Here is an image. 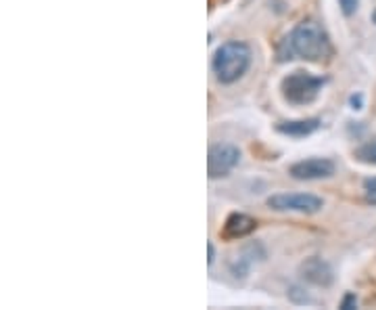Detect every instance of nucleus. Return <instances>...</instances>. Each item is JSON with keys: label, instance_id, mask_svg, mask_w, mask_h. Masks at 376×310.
I'll use <instances>...</instances> for the list:
<instances>
[{"label": "nucleus", "instance_id": "f257e3e1", "mask_svg": "<svg viewBox=\"0 0 376 310\" xmlns=\"http://www.w3.org/2000/svg\"><path fill=\"white\" fill-rule=\"evenodd\" d=\"M328 55H330L328 34L314 19H305L297 24L278 46V61H291L299 57V59L318 63L326 59Z\"/></svg>", "mask_w": 376, "mask_h": 310}, {"label": "nucleus", "instance_id": "f03ea898", "mask_svg": "<svg viewBox=\"0 0 376 310\" xmlns=\"http://www.w3.org/2000/svg\"><path fill=\"white\" fill-rule=\"evenodd\" d=\"M249 65H251V49L238 40L224 42L215 51L211 61L213 74L220 84H234L247 74Z\"/></svg>", "mask_w": 376, "mask_h": 310}, {"label": "nucleus", "instance_id": "7ed1b4c3", "mask_svg": "<svg viewBox=\"0 0 376 310\" xmlns=\"http://www.w3.org/2000/svg\"><path fill=\"white\" fill-rule=\"evenodd\" d=\"M324 78L312 76L310 71L297 69L283 80V96L293 105H310L320 94Z\"/></svg>", "mask_w": 376, "mask_h": 310}, {"label": "nucleus", "instance_id": "20e7f679", "mask_svg": "<svg viewBox=\"0 0 376 310\" xmlns=\"http://www.w3.org/2000/svg\"><path fill=\"white\" fill-rule=\"evenodd\" d=\"M268 205L276 212L318 214L324 208V201L312 193H276L268 199Z\"/></svg>", "mask_w": 376, "mask_h": 310}, {"label": "nucleus", "instance_id": "39448f33", "mask_svg": "<svg viewBox=\"0 0 376 310\" xmlns=\"http://www.w3.org/2000/svg\"><path fill=\"white\" fill-rule=\"evenodd\" d=\"M240 162V151L238 147L230 143H217L209 147L207 153V174L209 178H224L228 176Z\"/></svg>", "mask_w": 376, "mask_h": 310}, {"label": "nucleus", "instance_id": "423d86ee", "mask_svg": "<svg viewBox=\"0 0 376 310\" xmlns=\"http://www.w3.org/2000/svg\"><path fill=\"white\" fill-rule=\"evenodd\" d=\"M289 174L297 180H322L334 174V164L326 157H307L289 168Z\"/></svg>", "mask_w": 376, "mask_h": 310}, {"label": "nucleus", "instance_id": "0eeeda50", "mask_svg": "<svg viewBox=\"0 0 376 310\" xmlns=\"http://www.w3.org/2000/svg\"><path fill=\"white\" fill-rule=\"evenodd\" d=\"M301 277L312 283V285H318V287H328L332 283V268L322 260V258H307L301 268H299Z\"/></svg>", "mask_w": 376, "mask_h": 310}, {"label": "nucleus", "instance_id": "6e6552de", "mask_svg": "<svg viewBox=\"0 0 376 310\" xmlns=\"http://www.w3.org/2000/svg\"><path fill=\"white\" fill-rule=\"evenodd\" d=\"M256 227H258V223L251 216H247V214H232V216H228L222 235L226 239H242V237L253 233Z\"/></svg>", "mask_w": 376, "mask_h": 310}, {"label": "nucleus", "instance_id": "1a4fd4ad", "mask_svg": "<svg viewBox=\"0 0 376 310\" xmlns=\"http://www.w3.org/2000/svg\"><path fill=\"white\" fill-rule=\"evenodd\" d=\"M258 250H262V246H258V243H256V246H247V248L240 250V254L234 256V260H232V264H230V270H232V275H234L236 279H244L258 260H264V258H258V256H256Z\"/></svg>", "mask_w": 376, "mask_h": 310}, {"label": "nucleus", "instance_id": "9d476101", "mask_svg": "<svg viewBox=\"0 0 376 310\" xmlns=\"http://www.w3.org/2000/svg\"><path fill=\"white\" fill-rule=\"evenodd\" d=\"M320 128V120L316 118H310V120H291V122H280L276 126V130L280 135H287V137H295V139H301V137H310L312 132H316Z\"/></svg>", "mask_w": 376, "mask_h": 310}, {"label": "nucleus", "instance_id": "9b49d317", "mask_svg": "<svg viewBox=\"0 0 376 310\" xmlns=\"http://www.w3.org/2000/svg\"><path fill=\"white\" fill-rule=\"evenodd\" d=\"M355 160L357 162H361V164H368V166H376V139H372V141H368V143H364V145H359L357 149H355Z\"/></svg>", "mask_w": 376, "mask_h": 310}, {"label": "nucleus", "instance_id": "f8f14e48", "mask_svg": "<svg viewBox=\"0 0 376 310\" xmlns=\"http://www.w3.org/2000/svg\"><path fill=\"white\" fill-rule=\"evenodd\" d=\"M364 193H366L368 203L376 205V176H372V178H366V180H364Z\"/></svg>", "mask_w": 376, "mask_h": 310}, {"label": "nucleus", "instance_id": "ddd939ff", "mask_svg": "<svg viewBox=\"0 0 376 310\" xmlns=\"http://www.w3.org/2000/svg\"><path fill=\"white\" fill-rule=\"evenodd\" d=\"M339 5H341V11L351 17L355 11H357V5H359V0H339Z\"/></svg>", "mask_w": 376, "mask_h": 310}, {"label": "nucleus", "instance_id": "4468645a", "mask_svg": "<svg viewBox=\"0 0 376 310\" xmlns=\"http://www.w3.org/2000/svg\"><path fill=\"white\" fill-rule=\"evenodd\" d=\"M355 306H357L355 293H347V295L343 298V302H341V308H343V310H351V308H355Z\"/></svg>", "mask_w": 376, "mask_h": 310}, {"label": "nucleus", "instance_id": "2eb2a0df", "mask_svg": "<svg viewBox=\"0 0 376 310\" xmlns=\"http://www.w3.org/2000/svg\"><path fill=\"white\" fill-rule=\"evenodd\" d=\"M213 262H215V248H213V243L209 241V243H207V264L211 266Z\"/></svg>", "mask_w": 376, "mask_h": 310}]
</instances>
